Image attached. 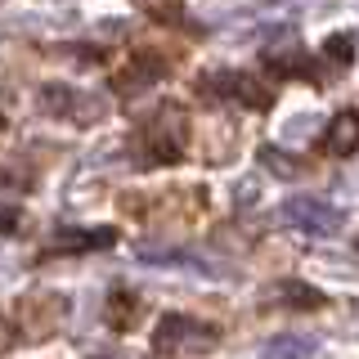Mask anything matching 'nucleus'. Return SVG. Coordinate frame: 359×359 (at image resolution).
<instances>
[{"instance_id": "obj_5", "label": "nucleus", "mask_w": 359, "mask_h": 359, "mask_svg": "<svg viewBox=\"0 0 359 359\" xmlns=\"http://www.w3.org/2000/svg\"><path fill=\"white\" fill-rule=\"evenodd\" d=\"M117 243V229H76V233H59L50 247V256H63V252H95V247H108Z\"/></svg>"}, {"instance_id": "obj_3", "label": "nucleus", "mask_w": 359, "mask_h": 359, "mask_svg": "<svg viewBox=\"0 0 359 359\" xmlns=\"http://www.w3.org/2000/svg\"><path fill=\"white\" fill-rule=\"evenodd\" d=\"M319 355V341L306 332H278L261 346V359H314Z\"/></svg>"}, {"instance_id": "obj_2", "label": "nucleus", "mask_w": 359, "mask_h": 359, "mask_svg": "<svg viewBox=\"0 0 359 359\" xmlns=\"http://www.w3.org/2000/svg\"><path fill=\"white\" fill-rule=\"evenodd\" d=\"M153 346L157 351H211L216 328L189 319V314H162V323L153 328Z\"/></svg>"}, {"instance_id": "obj_6", "label": "nucleus", "mask_w": 359, "mask_h": 359, "mask_svg": "<svg viewBox=\"0 0 359 359\" xmlns=\"http://www.w3.org/2000/svg\"><path fill=\"white\" fill-rule=\"evenodd\" d=\"M224 86L233 90V99H238L243 108H269V90L256 81V76H247V72H233V76H224Z\"/></svg>"}, {"instance_id": "obj_8", "label": "nucleus", "mask_w": 359, "mask_h": 359, "mask_svg": "<svg viewBox=\"0 0 359 359\" xmlns=\"http://www.w3.org/2000/svg\"><path fill=\"white\" fill-rule=\"evenodd\" d=\"M323 54L337 59V63H351V41H346V36H332L328 45H323Z\"/></svg>"}, {"instance_id": "obj_4", "label": "nucleus", "mask_w": 359, "mask_h": 359, "mask_svg": "<svg viewBox=\"0 0 359 359\" xmlns=\"http://www.w3.org/2000/svg\"><path fill=\"white\" fill-rule=\"evenodd\" d=\"M328 149H332V157H351L359 149V112L355 108H346V112H337V117H332Z\"/></svg>"}, {"instance_id": "obj_7", "label": "nucleus", "mask_w": 359, "mask_h": 359, "mask_svg": "<svg viewBox=\"0 0 359 359\" xmlns=\"http://www.w3.org/2000/svg\"><path fill=\"white\" fill-rule=\"evenodd\" d=\"M283 297H287V301H301V306H323L319 292H314V287H301V283H287Z\"/></svg>"}, {"instance_id": "obj_9", "label": "nucleus", "mask_w": 359, "mask_h": 359, "mask_svg": "<svg viewBox=\"0 0 359 359\" xmlns=\"http://www.w3.org/2000/svg\"><path fill=\"white\" fill-rule=\"evenodd\" d=\"M9 229H18V211L14 207H0V233H9Z\"/></svg>"}, {"instance_id": "obj_1", "label": "nucleus", "mask_w": 359, "mask_h": 359, "mask_svg": "<svg viewBox=\"0 0 359 359\" xmlns=\"http://www.w3.org/2000/svg\"><path fill=\"white\" fill-rule=\"evenodd\" d=\"M283 220L292 224V229L310 233V238H332V233H341V224H346V216L332 207V202L310 198V194L287 198V202H283Z\"/></svg>"}]
</instances>
